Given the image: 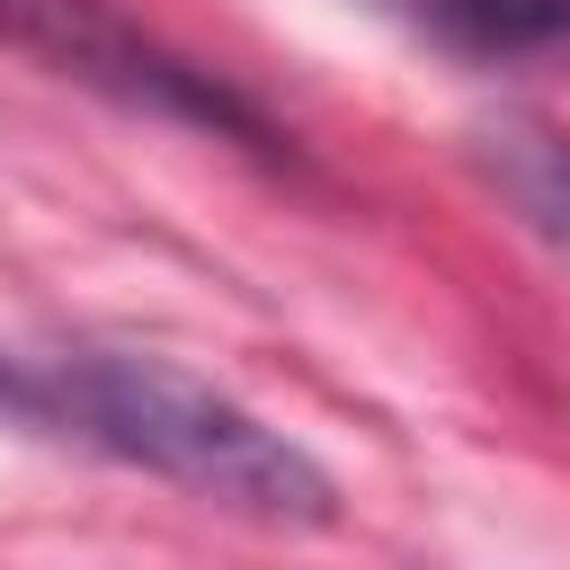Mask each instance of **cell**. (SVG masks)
<instances>
[{
  "label": "cell",
  "mask_w": 570,
  "mask_h": 570,
  "mask_svg": "<svg viewBox=\"0 0 570 570\" xmlns=\"http://www.w3.org/2000/svg\"><path fill=\"white\" fill-rule=\"evenodd\" d=\"M18 428L80 445V454H107L125 472H151L240 525H276V534L338 525V481L303 436H285L276 419H258L249 401H232L223 383H205L196 365L151 356V347H89L80 338V347L27 356V419Z\"/></svg>",
  "instance_id": "cell-1"
},
{
  "label": "cell",
  "mask_w": 570,
  "mask_h": 570,
  "mask_svg": "<svg viewBox=\"0 0 570 570\" xmlns=\"http://www.w3.org/2000/svg\"><path fill=\"white\" fill-rule=\"evenodd\" d=\"M0 45L45 62L71 89L125 107V116H151V125H178V134H205V142H240L258 160H294V134L240 80L178 53L169 36H151L116 0H0Z\"/></svg>",
  "instance_id": "cell-2"
},
{
  "label": "cell",
  "mask_w": 570,
  "mask_h": 570,
  "mask_svg": "<svg viewBox=\"0 0 570 570\" xmlns=\"http://www.w3.org/2000/svg\"><path fill=\"white\" fill-rule=\"evenodd\" d=\"M347 9L472 71L570 80V0H347Z\"/></svg>",
  "instance_id": "cell-3"
},
{
  "label": "cell",
  "mask_w": 570,
  "mask_h": 570,
  "mask_svg": "<svg viewBox=\"0 0 570 570\" xmlns=\"http://www.w3.org/2000/svg\"><path fill=\"white\" fill-rule=\"evenodd\" d=\"M472 169L517 214V232L570 276V134L534 107H499L472 125Z\"/></svg>",
  "instance_id": "cell-4"
},
{
  "label": "cell",
  "mask_w": 570,
  "mask_h": 570,
  "mask_svg": "<svg viewBox=\"0 0 570 570\" xmlns=\"http://www.w3.org/2000/svg\"><path fill=\"white\" fill-rule=\"evenodd\" d=\"M27 419V347H0V428Z\"/></svg>",
  "instance_id": "cell-5"
}]
</instances>
